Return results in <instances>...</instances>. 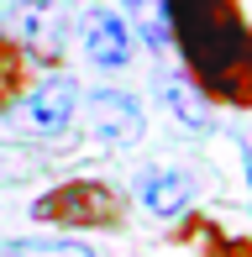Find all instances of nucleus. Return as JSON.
Instances as JSON below:
<instances>
[{
    "label": "nucleus",
    "instance_id": "nucleus-1",
    "mask_svg": "<svg viewBox=\"0 0 252 257\" xmlns=\"http://www.w3.org/2000/svg\"><path fill=\"white\" fill-rule=\"evenodd\" d=\"M174 53L205 100L252 110V27L236 0H163Z\"/></svg>",
    "mask_w": 252,
    "mask_h": 257
},
{
    "label": "nucleus",
    "instance_id": "nucleus-2",
    "mask_svg": "<svg viewBox=\"0 0 252 257\" xmlns=\"http://www.w3.org/2000/svg\"><path fill=\"white\" fill-rule=\"evenodd\" d=\"M126 215V200L105 179H63L32 200L37 226H63V231H116Z\"/></svg>",
    "mask_w": 252,
    "mask_h": 257
},
{
    "label": "nucleus",
    "instance_id": "nucleus-3",
    "mask_svg": "<svg viewBox=\"0 0 252 257\" xmlns=\"http://www.w3.org/2000/svg\"><path fill=\"white\" fill-rule=\"evenodd\" d=\"M84 115H89V132L100 142H110V147H137L142 132H147L142 105H137V95H126V89H89Z\"/></svg>",
    "mask_w": 252,
    "mask_h": 257
},
{
    "label": "nucleus",
    "instance_id": "nucleus-4",
    "mask_svg": "<svg viewBox=\"0 0 252 257\" xmlns=\"http://www.w3.org/2000/svg\"><path fill=\"white\" fill-rule=\"evenodd\" d=\"M79 37H84V63L100 68V74H121V68H132V27L116 16V11H100L89 6L84 21H79Z\"/></svg>",
    "mask_w": 252,
    "mask_h": 257
},
{
    "label": "nucleus",
    "instance_id": "nucleus-5",
    "mask_svg": "<svg viewBox=\"0 0 252 257\" xmlns=\"http://www.w3.org/2000/svg\"><path fill=\"white\" fill-rule=\"evenodd\" d=\"M74 110H79L74 79H48V84H32L27 95L16 100L21 126H27V132H37V137H58L63 126L74 121Z\"/></svg>",
    "mask_w": 252,
    "mask_h": 257
},
{
    "label": "nucleus",
    "instance_id": "nucleus-6",
    "mask_svg": "<svg viewBox=\"0 0 252 257\" xmlns=\"http://www.w3.org/2000/svg\"><path fill=\"white\" fill-rule=\"evenodd\" d=\"M137 200L142 210H153V215H184L189 200H194V179L184 168H142L137 173Z\"/></svg>",
    "mask_w": 252,
    "mask_h": 257
},
{
    "label": "nucleus",
    "instance_id": "nucleus-7",
    "mask_svg": "<svg viewBox=\"0 0 252 257\" xmlns=\"http://www.w3.org/2000/svg\"><path fill=\"white\" fill-rule=\"evenodd\" d=\"M16 32H21V42H32V53L58 58V42H63V32H58V0H27V6L16 11Z\"/></svg>",
    "mask_w": 252,
    "mask_h": 257
},
{
    "label": "nucleus",
    "instance_id": "nucleus-8",
    "mask_svg": "<svg viewBox=\"0 0 252 257\" xmlns=\"http://www.w3.org/2000/svg\"><path fill=\"white\" fill-rule=\"evenodd\" d=\"M158 100L179 115V126H189V132H210V100H205L189 79L163 74V79H158Z\"/></svg>",
    "mask_w": 252,
    "mask_h": 257
},
{
    "label": "nucleus",
    "instance_id": "nucleus-9",
    "mask_svg": "<svg viewBox=\"0 0 252 257\" xmlns=\"http://www.w3.org/2000/svg\"><path fill=\"white\" fill-rule=\"evenodd\" d=\"M32 89V63L16 37H0V115L16 110V100Z\"/></svg>",
    "mask_w": 252,
    "mask_h": 257
},
{
    "label": "nucleus",
    "instance_id": "nucleus-10",
    "mask_svg": "<svg viewBox=\"0 0 252 257\" xmlns=\"http://www.w3.org/2000/svg\"><path fill=\"white\" fill-rule=\"evenodd\" d=\"M126 16H132L137 37H142L153 53H174V32H168V11H163V0H126Z\"/></svg>",
    "mask_w": 252,
    "mask_h": 257
},
{
    "label": "nucleus",
    "instance_id": "nucleus-11",
    "mask_svg": "<svg viewBox=\"0 0 252 257\" xmlns=\"http://www.w3.org/2000/svg\"><path fill=\"white\" fill-rule=\"evenodd\" d=\"M0 257H100V252L74 236H16L0 241Z\"/></svg>",
    "mask_w": 252,
    "mask_h": 257
},
{
    "label": "nucleus",
    "instance_id": "nucleus-12",
    "mask_svg": "<svg viewBox=\"0 0 252 257\" xmlns=\"http://www.w3.org/2000/svg\"><path fill=\"white\" fill-rule=\"evenodd\" d=\"M205 257H252V236H215V231H210Z\"/></svg>",
    "mask_w": 252,
    "mask_h": 257
},
{
    "label": "nucleus",
    "instance_id": "nucleus-13",
    "mask_svg": "<svg viewBox=\"0 0 252 257\" xmlns=\"http://www.w3.org/2000/svg\"><path fill=\"white\" fill-rule=\"evenodd\" d=\"M242 163H247V189H252V137H242Z\"/></svg>",
    "mask_w": 252,
    "mask_h": 257
}]
</instances>
